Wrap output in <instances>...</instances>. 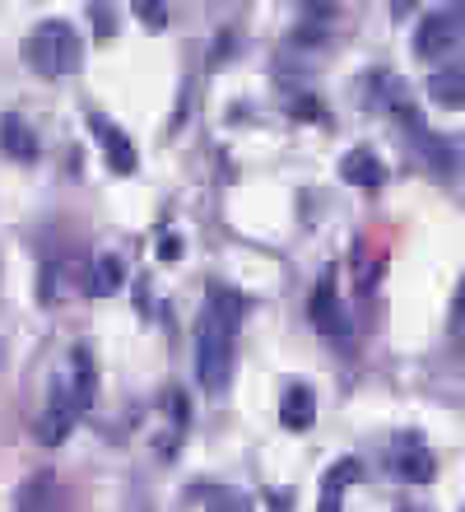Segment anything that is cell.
<instances>
[{"mask_svg": "<svg viewBox=\"0 0 465 512\" xmlns=\"http://www.w3.org/2000/svg\"><path fill=\"white\" fill-rule=\"evenodd\" d=\"M24 61H28V70H38L42 80L75 75V70L84 66V42H80V33H75V24H66V19H42L24 38Z\"/></svg>", "mask_w": 465, "mask_h": 512, "instance_id": "cell-1", "label": "cell"}, {"mask_svg": "<svg viewBox=\"0 0 465 512\" xmlns=\"http://www.w3.org/2000/svg\"><path fill=\"white\" fill-rule=\"evenodd\" d=\"M233 373V331L214 322L210 312H200L196 322V378L205 391H224Z\"/></svg>", "mask_w": 465, "mask_h": 512, "instance_id": "cell-2", "label": "cell"}, {"mask_svg": "<svg viewBox=\"0 0 465 512\" xmlns=\"http://www.w3.org/2000/svg\"><path fill=\"white\" fill-rule=\"evenodd\" d=\"M465 38V5L456 10H433L424 24L414 28V56H424V61H438Z\"/></svg>", "mask_w": 465, "mask_h": 512, "instance_id": "cell-3", "label": "cell"}, {"mask_svg": "<svg viewBox=\"0 0 465 512\" xmlns=\"http://www.w3.org/2000/svg\"><path fill=\"white\" fill-rule=\"evenodd\" d=\"M75 419H80V410H75V401H70L66 382L56 378L52 382V401H47V410H42L38 424H33V438H38L42 447H61L66 443V433L75 429Z\"/></svg>", "mask_w": 465, "mask_h": 512, "instance_id": "cell-4", "label": "cell"}, {"mask_svg": "<svg viewBox=\"0 0 465 512\" xmlns=\"http://www.w3.org/2000/svg\"><path fill=\"white\" fill-rule=\"evenodd\" d=\"M307 317H312V326H317L321 336H331V340L349 336L345 312H340V294H335V270H321L317 289H312V303H307Z\"/></svg>", "mask_w": 465, "mask_h": 512, "instance_id": "cell-5", "label": "cell"}, {"mask_svg": "<svg viewBox=\"0 0 465 512\" xmlns=\"http://www.w3.org/2000/svg\"><path fill=\"white\" fill-rule=\"evenodd\" d=\"M61 382H66L75 410H80V415H89L93 401H98V364H93L89 345H75V350H70V368H66V378H61Z\"/></svg>", "mask_w": 465, "mask_h": 512, "instance_id": "cell-6", "label": "cell"}, {"mask_svg": "<svg viewBox=\"0 0 465 512\" xmlns=\"http://www.w3.org/2000/svg\"><path fill=\"white\" fill-rule=\"evenodd\" d=\"M89 126H93V135H98V145H103V159H107V168L112 173H135L140 168V154H135V145H131V135L121 131V126H112L107 117H98V112H89Z\"/></svg>", "mask_w": 465, "mask_h": 512, "instance_id": "cell-7", "label": "cell"}, {"mask_svg": "<svg viewBox=\"0 0 465 512\" xmlns=\"http://www.w3.org/2000/svg\"><path fill=\"white\" fill-rule=\"evenodd\" d=\"M0 149H5L14 163L38 159V135H33V126H28L19 112H5V117H0Z\"/></svg>", "mask_w": 465, "mask_h": 512, "instance_id": "cell-8", "label": "cell"}, {"mask_svg": "<svg viewBox=\"0 0 465 512\" xmlns=\"http://www.w3.org/2000/svg\"><path fill=\"white\" fill-rule=\"evenodd\" d=\"M424 89L438 108H465V61H447L442 70H433Z\"/></svg>", "mask_w": 465, "mask_h": 512, "instance_id": "cell-9", "label": "cell"}, {"mask_svg": "<svg viewBox=\"0 0 465 512\" xmlns=\"http://www.w3.org/2000/svg\"><path fill=\"white\" fill-rule=\"evenodd\" d=\"M340 173H345L349 187H363V191H377L386 182V168L372 149H349L345 159H340Z\"/></svg>", "mask_w": 465, "mask_h": 512, "instance_id": "cell-10", "label": "cell"}, {"mask_svg": "<svg viewBox=\"0 0 465 512\" xmlns=\"http://www.w3.org/2000/svg\"><path fill=\"white\" fill-rule=\"evenodd\" d=\"M279 424L289 433H303L317 424V396L312 387H289L284 391V401H279Z\"/></svg>", "mask_w": 465, "mask_h": 512, "instance_id": "cell-11", "label": "cell"}, {"mask_svg": "<svg viewBox=\"0 0 465 512\" xmlns=\"http://www.w3.org/2000/svg\"><path fill=\"white\" fill-rule=\"evenodd\" d=\"M359 480V461L345 457L335 461L331 471H326V485H321V508L317 512H340V499H345V489Z\"/></svg>", "mask_w": 465, "mask_h": 512, "instance_id": "cell-12", "label": "cell"}, {"mask_svg": "<svg viewBox=\"0 0 465 512\" xmlns=\"http://www.w3.org/2000/svg\"><path fill=\"white\" fill-rule=\"evenodd\" d=\"M433 471H438V461H433V452H428V447H419L414 438L400 447V457H396V475H400V480L428 485V480H433Z\"/></svg>", "mask_w": 465, "mask_h": 512, "instance_id": "cell-13", "label": "cell"}, {"mask_svg": "<svg viewBox=\"0 0 465 512\" xmlns=\"http://www.w3.org/2000/svg\"><path fill=\"white\" fill-rule=\"evenodd\" d=\"M121 280H126V266H121V256H112V252L93 256V270H89V294H93V298L117 294Z\"/></svg>", "mask_w": 465, "mask_h": 512, "instance_id": "cell-14", "label": "cell"}, {"mask_svg": "<svg viewBox=\"0 0 465 512\" xmlns=\"http://www.w3.org/2000/svg\"><path fill=\"white\" fill-rule=\"evenodd\" d=\"M252 308V303H247V298L242 294H233V289H228V284H210V317L214 322H224L228 331H238V322H242V312Z\"/></svg>", "mask_w": 465, "mask_h": 512, "instance_id": "cell-15", "label": "cell"}, {"mask_svg": "<svg viewBox=\"0 0 465 512\" xmlns=\"http://www.w3.org/2000/svg\"><path fill=\"white\" fill-rule=\"evenodd\" d=\"M210 512H256V508H252V499H247V494L224 489V494H214V499H210Z\"/></svg>", "mask_w": 465, "mask_h": 512, "instance_id": "cell-16", "label": "cell"}, {"mask_svg": "<svg viewBox=\"0 0 465 512\" xmlns=\"http://www.w3.org/2000/svg\"><path fill=\"white\" fill-rule=\"evenodd\" d=\"M135 14L145 19V28H163V24H168V10H163L159 0H140V5H135Z\"/></svg>", "mask_w": 465, "mask_h": 512, "instance_id": "cell-17", "label": "cell"}, {"mask_svg": "<svg viewBox=\"0 0 465 512\" xmlns=\"http://www.w3.org/2000/svg\"><path fill=\"white\" fill-rule=\"evenodd\" d=\"M89 14L98 19V42H107V38H112V28H117V14H107L103 5H93Z\"/></svg>", "mask_w": 465, "mask_h": 512, "instance_id": "cell-18", "label": "cell"}, {"mask_svg": "<svg viewBox=\"0 0 465 512\" xmlns=\"http://www.w3.org/2000/svg\"><path fill=\"white\" fill-rule=\"evenodd\" d=\"M289 112H293V117H321V108L312 103V98H293Z\"/></svg>", "mask_w": 465, "mask_h": 512, "instance_id": "cell-19", "label": "cell"}, {"mask_svg": "<svg viewBox=\"0 0 465 512\" xmlns=\"http://www.w3.org/2000/svg\"><path fill=\"white\" fill-rule=\"evenodd\" d=\"M456 322H452V331L456 336H465V284H461V294H456V312H452Z\"/></svg>", "mask_w": 465, "mask_h": 512, "instance_id": "cell-20", "label": "cell"}, {"mask_svg": "<svg viewBox=\"0 0 465 512\" xmlns=\"http://www.w3.org/2000/svg\"><path fill=\"white\" fill-rule=\"evenodd\" d=\"M159 256H163V261H177V256H182V243H177L173 233H168V238H163V247H159Z\"/></svg>", "mask_w": 465, "mask_h": 512, "instance_id": "cell-21", "label": "cell"}, {"mask_svg": "<svg viewBox=\"0 0 465 512\" xmlns=\"http://www.w3.org/2000/svg\"><path fill=\"white\" fill-rule=\"evenodd\" d=\"M289 499H293L289 489H279V494H270V503H275V508H270V512H289V508H284V503H289Z\"/></svg>", "mask_w": 465, "mask_h": 512, "instance_id": "cell-22", "label": "cell"}]
</instances>
